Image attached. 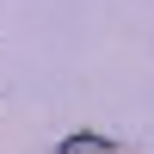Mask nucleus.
I'll return each instance as SVG.
<instances>
[{"mask_svg":"<svg viewBox=\"0 0 154 154\" xmlns=\"http://www.w3.org/2000/svg\"><path fill=\"white\" fill-rule=\"evenodd\" d=\"M56 154H142V148H123V142H105V136H68V142H62Z\"/></svg>","mask_w":154,"mask_h":154,"instance_id":"obj_1","label":"nucleus"}]
</instances>
